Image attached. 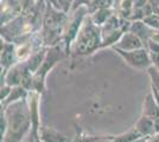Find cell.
I'll return each mask as SVG.
<instances>
[{
    "mask_svg": "<svg viewBox=\"0 0 159 142\" xmlns=\"http://www.w3.org/2000/svg\"><path fill=\"white\" fill-rule=\"evenodd\" d=\"M4 116L6 118V133L1 140L5 141H20L25 136L30 126L31 110L27 108L24 98L10 103L8 108L4 110Z\"/></svg>",
    "mask_w": 159,
    "mask_h": 142,
    "instance_id": "cell-1",
    "label": "cell"
},
{
    "mask_svg": "<svg viewBox=\"0 0 159 142\" xmlns=\"http://www.w3.org/2000/svg\"><path fill=\"white\" fill-rule=\"evenodd\" d=\"M102 45V32L93 19L82 23L75 38L74 50L79 54H89Z\"/></svg>",
    "mask_w": 159,
    "mask_h": 142,
    "instance_id": "cell-2",
    "label": "cell"
},
{
    "mask_svg": "<svg viewBox=\"0 0 159 142\" xmlns=\"http://www.w3.org/2000/svg\"><path fill=\"white\" fill-rule=\"evenodd\" d=\"M119 56L124 58V61L126 62L128 65H131L134 69H148L152 65L151 57L148 54V50L146 47L141 49H135L131 51H125V50H120L116 47H113Z\"/></svg>",
    "mask_w": 159,
    "mask_h": 142,
    "instance_id": "cell-3",
    "label": "cell"
},
{
    "mask_svg": "<svg viewBox=\"0 0 159 142\" xmlns=\"http://www.w3.org/2000/svg\"><path fill=\"white\" fill-rule=\"evenodd\" d=\"M61 58H62V54H61L58 47H53L47 52L45 57H44V61L39 67V69L36 71L34 78H33V87L36 88L37 91H40V89L43 88V83H44V78H45L48 70L52 68L53 64Z\"/></svg>",
    "mask_w": 159,
    "mask_h": 142,
    "instance_id": "cell-4",
    "label": "cell"
},
{
    "mask_svg": "<svg viewBox=\"0 0 159 142\" xmlns=\"http://www.w3.org/2000/svg\"><path fill=\"white\" fill-rule=\"evenodd\" d=\"M113 47H116L120 50H125V51H131V50H135V49H141V47H146L144 41L140 38L139 36L132 32V31H126L124 32L122 36L120 37V39Z\"/></svg>",
    "mask_w": 159,
    "mask_h": 142,
    "instance_id": "cell-5",
    "label": "cell"
},
{
    "mask_svg": "<svg viewBox=\"0 0 159 142\" xmlns=\"http://www.w3.org/2000/svg\"><path fill=\"white\" fill-rule=\"evenodd\" d=\"M129 31L134 32L137 36H139L140 38L144 41L145 46H146V41H147V39H148V38H151L157 30L151 28L148 25H146L143 19H139V20H134L132 24H131Z\"/></svg>",
    "mask_w": 159,
    "mask_h": 142,
    "instance_id": "cell-6",
    "label": "cell"
},
{
    "mask_svg": "<svg viewBox=\"0 0 159 142\" xmlns=\"http://www.w3.org/2000/svg\"><path fill=\"white\" fill-rule=\"evenodd\" d=\"M135 129L139 131L143 136H150L156 133V128H154V118L151 116L144 115L139 118V121L135 124Z\"/></svg>",
    "mask_w": 159,
    "mask_h": 142,
    "instance_id": "cell-7",
    "label": "cell"
},
{
    "mask_svg": "<svg viewBox=\"0 0 159 142\" xmlns=\"http://www.w3.org/2000/svg\"><path fill=\"white\" fill-rule=\"evenodd\" d=\"M17 57V52L14 51V47L12 44L5 43L4 47L1 49V65L8 68L13 64L14 58Z\"/></svg>",
    "mask_w": 159,
    "mask_h": 142,
    "instance_id": "cell-8",
    "label": "cell"
},
{
    "mask_svg": "<svg viewBox=\"0 0 159 142\" xmlns=\"http://www.w3.org/2000/svg\"><path fill=\"white\" fill-rule=\"evenodd\" d=\"M5 82L7 85H11V87L21 84V64L14 65L10 69V71H7Z\"/></svg>",
    "mask_w": 159,
    "mask_h": 142,
    "instance_id": "cell-9",
    "label": "cell"
},
{
    "mask_svg": "<svg viewBox=\"0 0 159 142\" xmlns=\"http://www.w3.org/2000/svg\"><path fill=\"white\" fill-rule=\"evenodd\" d=\"M147 71H148V75L151 77V83H152L151 87H152L153 97L159 104V69L151 65L147 69Z\"/></svg>",
    "mask_w": 159,
    "mask_h": 142,
    "instance_id": "cell-10",
    "label": "cell"
},
{
    "mask_svg": "<svg viewBox=\"0 0 159 142\" xmlns=\"http://www.w3.org/2000/svg\"><path fill=\"white\" fill-rule=\"evenodd\" d=\"M112 14H111V11L109 10H107V8H100L99 11L96 12V13L93 15V21L96 24V25H103L107 20H108V18L111 17Z\"/></svg>",
    "mask_w": 159,
    "mask_h": 142,
    "instance_id": "cell-11",
    "label": "cell"
},
{
    "mask_svg": "<svg viewBox=\"0 0 159 142\" xmlns=\"http://www.w3.org/2000/svg\"><path fill=\"white\" fill-rule=\"evenodd\" d=\"M42 140L43 141H66L68 139H64V136L53 131L52 129H44L42 133Z\"/></svg>",
    "mask_w": 159,
    "mask_h": 142,
    "instance_id": "cell-12",
    "label": "cell"
},
{
    "mask_svg": "<svg viewBox=\"0 0 159 142\" xmlns=\"http://www.w3.org/2000/svg\"><path fill=\"white\" fill-rule=\"evenodd\" d=\"M141 136L143 135L140 134L137 129L134 128L133 130H129L128 133H125V134H122V135L116 136V137L113 139V140H114V141H134V140H138Z\"/></svg>",
    "mask_w": 159,
    "mask_h": 142,
    "instance_id": "cell-13",
    "label": "cell"
},
{
    "mask_svg": "<svg viewBox=\"0 0 159 142\" xmlns=\"http://www.w3.org/2000/svg\"><path fill=\"white\" fill-rule=\"evenodd\" d=\"M143 20H144V23H145L146 25H148L151 28L159 31V14L158 13L148 14V15L144 17Z\"/></svg>",
    "mask_w": 159,
    "mask_h": 142,
    "instance_id": "cell-14",
    "label": "cell"
},
{
    "mask_svg": "<svg viewBox=\"0 0 159 142\" xmlns=\"http://www.w3.org/2000/svg\"><path fill=\"white\" fill-rule=\"evenodd\" d=\"M150 57H151V62L152 65L156 67L157 69H159V52H148Z\"/></svg>",
    "mask_w": 159,
    "mask_h": 142,
    "instance_id": "cell-15",
    "label": "cell"
},
{
    "mask_svg": "<svg viewBox=\"0 0 159 142\" xmlns=\"http://www.w3.org/2000/svg\"><path fill=\"white\" fill-rule=\"evenodd\" d=\"M148 5L151 6L153 13H158L159 14V0H147Z\"/></svg>",
    "mask_w": 159,
    "mask_h": 142,
    "instance_id": "cell-16",
    "label": "cell"
},
{
    "mask_svg": "<svg viewBox=\"0 0 159 142\" xmlns=\"http://www.w3.org/2000/svg\"><path fill=\"white\" fill-rule=\"evenodd\" d=\"M89 1H90V0H73V2H71V5H74L73 10H77V8L81 7L82 5H88Z\"/></svg>",
    "mask_w": 159,
    "mask_h": 142,
    "instance_id": "cell-17",
    "label": "cell"
}]
</instances>
